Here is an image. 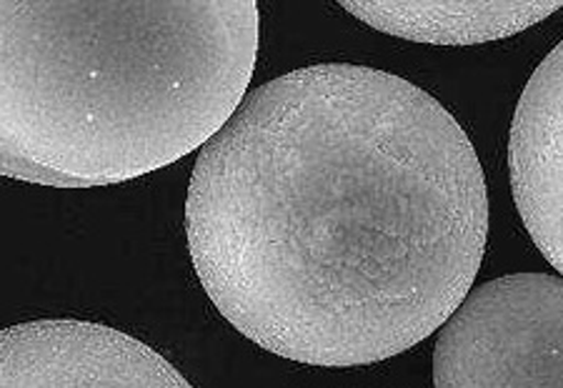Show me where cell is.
I'll return each instance as SVG.
<instances>
[{
	"instance_id": "277c9868",
	"label": "cell",
	"mask_w": 563,
	"mask_h": 388,
	"mask_svg": "<svg viewBox=\"0 0 563 388\" xmlns=\"http://www.w3.org/2000/svg\"><path fill=\"white\" fill-rule=\"evenodd\" d=\"M0 388H194L143 341L73 319L0 333Z\"/></svg>"
},
{
	"instance_id": "6da1fadb",
	"label": "cell",
	"mask_w": 563,
	"mask_h": 388,
	"mask_svg": "<svg viewBox=\"0 0 563 388\" xmlns=\"http://www.w3.org/2000/svg\"><path fill=\"white\" fill-rule=\"evenodd\" d=\"M186 239L208 299L253 344L368 366L421 344L471 293L486 178L423 88L321 63L253 90L201 148Z\"/></svg>"
},
{
	"instance_id": "8992f818",
	"label": "cell",
	"mask_w": 563,
	"mask_h": 388,
	"mask_svg": "<svg viewBox=\"0 0 563 388\" xmlns=\"http://www.w3.org/2000/svg\"><path fill=\"white\" fill-rule=\"evenodd\" d=\"M341 8L374 31L431 45H478L516 35L563 8L561 0H476V3H431V0H346Z\"/></svg>"
},
{
	"instance_id": "5b68a950",
	"label": "cell",
	"mask_w": 563,
	"mask_h": 388,
	"mask_svg": "<svg viewBox=\"0 0 563 388\" xmlns=\"http://www.w3.org/2000/svg\"><path fill=\"white\" fill-rule=\"evenodd\" d=\"M508 170L523 229L563 276V41L533 70L516 106Z\"/></svg>"
},
{
	"instance_id": "3957f363",
	"label": "cell",
	"mask_w": 563,
	"mask_h": 388,
	"mask_svg": "<svg viewBox=\"0 0 563 388\" xmlns=\"http://www.w3.org/2000/svg\"><path fill=\"white\" fill-rule=\"evenodd\" d=\"M433 388H563V278L474 288L435 339Z\"/></svg>"
},
{
	"instance_id": "7a4b0ae2",
	"label": "cell",
	"mask_w": 563,
	"mask_h": 388,
	"mask_svg": "<svg viewBox=\"0 0 563 388\" xmlns=\"http://www.w3.org/2000/svg\"><path fill=\"white\" fill-rule=\"evenodd\" d=\"M253 0H3L0 174L115 186L229 123L253 78Z\"/></svg>"
}]
</instances>
